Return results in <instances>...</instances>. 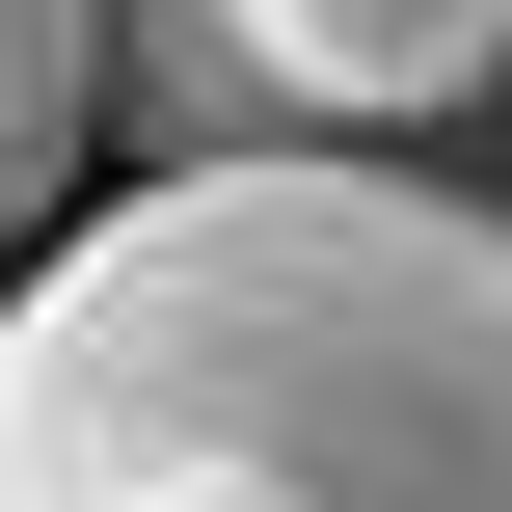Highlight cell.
Wrapping results in <instances>:
<instances>
[{"instance_id": "obj_3", "label": "cell", "mask_w": 512, "mask_h": 512, "mask_svg": "<svg viewBox=\"0 0 512 512\" xmlns=\"http://www.w3.org/2000/svg\"><path fill=\"white\" fill-rule=\"evenodd\" d=\"M81 135H108V0H0V243L81 189Z\"/></svg>"}, {"instance_id": "obj_2", "label": "cell", "mask_w": 512, "mask_h": 512, "mask_svg": "<svg viewBox=\"0 0 512 512\" xmlns=\"http://www.w3.org/2000/svg\"><path fill=\"white\" fill-rule=\"evenodd\" d=\"M512 81V0H108L135 162H378Z\"/></svg>"}, {"instance_id": "obj_1", "label": "cell", "mask_w": 512, "mask_h": 512, "mask_svg": "<svg viewBox=\"0 0 512 512\" xmlns=\"http://www.w3.org/2000/svg\"><path fill=\"white\" fill-rule=\"evenodd\" d=\"M0 512H512V216L432 162H135L0 297Z\"/></svg>"}]
</instances>
